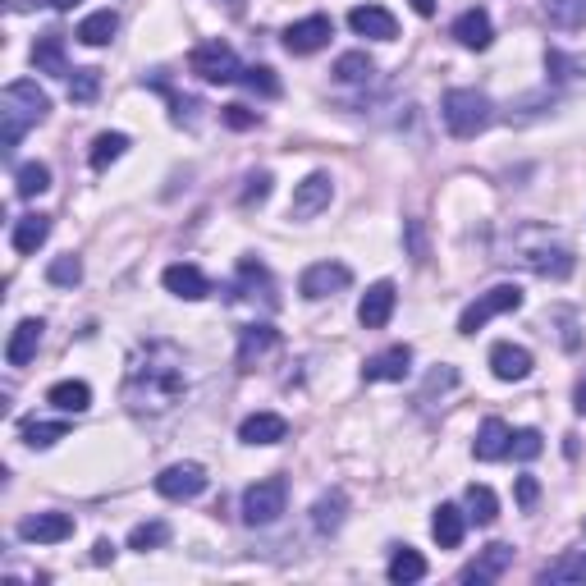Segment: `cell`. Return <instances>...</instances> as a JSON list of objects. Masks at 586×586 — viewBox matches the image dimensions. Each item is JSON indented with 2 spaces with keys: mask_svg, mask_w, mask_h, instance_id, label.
Here are the masks:
<instances>
[{
  "mask_svg": "<svg viewBox=\"0 0 586 586\" xmlns=\"http://www.w3.org/2000/svg\"><path fill=\"white\" fill-rule=\"evenodd\" d=\"M188 394L184 348L170 339H147L133 348L129 367H124V403L138 417H161Z\"/></svg>",
  "mask_w": 586,
  "mask_h": 586,
  "instance_id": "cell-1",
  "label": "cell"
},
{
  "mask_svg": "<svg viewBox=\"0 0 586 586\" xmlns=\"http://www.w3.org/2000/svg\"><path fill=\"white\" fill-rule=\"evenodd\" d=\"M46 110H51V97H46L33 78H19V83L5 87L0 92V152L10 156L23 142V133L46 120Z\"/></svg>",
  "mask_w": 586,
  "mask_h": 586,
  "instance_id": "cell-2",
  "label": "cell"
},
{
  "mask_svg": "<svg viewBox=\"0 0 586 586\" xmlns=\"http://www.w3.org/2000/svg\"><path fill=\"white\" fill-rule=\"evenodd\" d=\"M445 124L454 138H477L481 129L490 124V97L486 92H477V87H454V92H445Z\"/></svg>",
  "mask_w": 586,
  "mask_h": 586,
  "instance_id": "cell-3",
  "label": "cell"
},
{
  "mask_svg": "<svg viewBox=\"0 0 586 586\" xmlns=\"http://www.w3.org/2000/svg\"><path fill=\"white\" fill-rule=\"evenodd\" d=\"M518 307H522L518 284H495V289L481 293L477 303L463 307V316H458V335H477L486 321H495V316H504V312H518Z\"/></svg>",
  "mask_w": 586,
  "mask_h": 586,
  "instance_id": "cell-4",
  "label": "cell"
},
{
  "mask_svg": "<svg viewBox=\"0 0 586 586\" xmlns=\"http://www.w3.org/2000/svg\"><path fill=\"white\" fill-rule=\"evenodd\" d=\"M188 69H193L202 83H239L243 78V65L229 42H202L193 51V60H188Z\"/></svg>",
  "mask_w": 586,
  "mask_h": 586,
  "instance_id": "cell-5",
  "label": "cell"
},
{
  "mask_svg": "<svg viewBox=\"0 0 586 586\" xmlns=\"http://www.w3.org/2000/svg\"><path fill=\"white\" fill-rule=\"evenodd\" d=\"M284 500H289V490H284L280 477L257 481V486L243 490V522H248V527H271L284 513Z\"/></svg>",
  "mask_w": 586,
  "mask_h": 586,
  "instance_id": "cell-6",
  "label": "cell"
},
{
  "mask_svg": "<svg viewBox=\"0 0 586 586\" xmlns=\"http://www.w3.org/2000/svg\"><path fill=\"white\" fill-rule=\"evenodd\" d=\"M348 284H353V271H348L344 261H316V266H307L303 280H298V293H303L307 303H321V298H335V293H344Z\"/></svg>",
  "mask_w": 586,
  "mask_h": 586,
  "instance_id": "cell-7",
  "label": "cell"
},
{
  "mask_svg": "<svg viewBox=\"0 0 586 586\" xmlns=\"http://www.w3.org/2000/svg\"><path fill=\"white\" fill-rule=\"evenodd\" d=\"M330 37H335V23H330L326 14H307V19H298V23L284 28V51L289 55H312V51H321Z\"/></svg>",
  "mask_w": 586,
  "mask_h": 586,
  "instance_id": "cell-8",
  "label": "cell"
},
{
  "mask_svg": "<svg viewBox=\"0 0 586 586\" xmlns=\"http://www.w3.org/2000/svg\"><path fill=\"white\" fill-rule=\"evenodd\" d=\"M207 490V472L197 463H174V467H165L161 477H156V495H165V500H197Z\"/></svg>",
  "mask_w": 586,
  "mask_h": 586,
  "instance_id": "cell-9",
  "label": "cell"
},
{
  "mask_svg": "<svg viewBox=\"0 0 586 586\" xmlns=\"http://www.w3.org/2000/svg\"><path fill=\"white\" fill-rule=\"evenodd\" d=\"M522 266H527V271H536V275H545V280H568V275H573V252L564 248V243H536V248H527L522 252Z\"/></svg>",
  "mask_w": 586,
  "mask_h": 586,
  "instance_id": "cell-10",
  "label": "cell"
},
{
  "mask_svg": "<svg viewBox=\"0 0 586 586\" xmlns=\"http://www.w3.org/2000/svg\"><path fill=\"white\" fill-rule=\"evenodd\" d=\"M394 303H399V289H394L390 280H376V284H371V289L362 293V303H358L362 330H385V326H390Z\"/></svg>",
  "mask_w": 586,
  "mask_h": 586,
  "instance_id": "cell-11",
  "label": "cell"
},
{
  "mask_svg": "<svg viewBox=\"0 0 586 586\" xmlns=\"http://www.w3.org/2000/svg\"><path fill=\"white\" fill-rule=\"evenodd\" d=\"M330 197H335V184H330V174H307L303 184L293 188V202H289V216H298V220H307V216H316V211H326L330 207Z\"/></svg>",
  "mask_w": 586,
  "mask_h": 586,
  "instance_id": "cell-12",
  "label": "cell"
},
{
  "mask_svg": "<svg viewBox=\"0 0 586 586\" xmlns=\"http://www.w3.org/2000/svg\"><path fill=\"white\" fill-rule=\"evenodd\" d=\"M19 536L33 545H60L74 536V518L69 513H33L19 522Z\"/></svg>",
  "mask_w": 586,
  "mask_h": 586,
  "instance_id": "cell-13",
  "label": "cell"
},
{
  "mask_svg": "<svg viewBox=\"0 0 586 586\" xmlns=\"http://www.w3.org/2000/svg\"><path fill=\"white\" fill-rule=\"evenodd\" d=\"M509 564H513V545L495 541V545H486V550H481L477 564H467L463 573H458V582H477V586L500 582V577L509 573Z\"/></svg>",
  "mask_w": 586,
  "mask_h": 586,
  "instance_id": "cell-14",
  "label": "cell"
},
{
  "mask_svg": "<svg viewBox=\"0 0 586 586\" xmlns=\"http://www.w3.org/2000/svg\"><path fill=\"white\" fill-rule=\"evenodd\" d=\"M161 284L174 293V298H184V303H197V298H207L211 293V280L197 271L193 261H174V266H165Z\"/></svg>",
  "mask_w": 586,
  "mask_h": 586,
  "instance_id": "cell-15",
  "label": "cell"
},
{
  "mask_svg": "<svg viewBox=\"0 0 586 586\" xmlns=\"http://www.w3.org/2000/svg\"><path fill=\"white\" fill-rule=\"evenodd\" d=\"M348 28H353L358 37H371V42H394V37H399L394 14L380 10V5H358V10H348Z\"/></svg>",
  "mask_w": 586,
  "mask_h": 586,
  "instance_id": "cell-16",
  "label": "cell"
},
{
  "mask_svg": "<svg viewBox=\"0 0 586 586\" xmlns=\"http://www.w3.org/2000/svg\"><path fill=\"white\" fill-rule=\"evenodd\" d=\"M413 371V348L408 344H390L385 353L362 362V380H403Z\"/></svg>",
  "mask_w": 586,
  "mask_h": 586,
  "instance_id": "cell-17",
  "label": "cell"
},
{
  "mask_svg": "<svg viewBox=\"0 0 586 586\" xmlns=\"http://www.w3.org/2000/svg\"><path fill=\"white\" fill-rule=\"evenodd\" d=\"M490 371H495V380H527L532 376V353L504 339V344L490 348Z\"/></svg>",
  "mask_w": 586,
  "mask_h": 586,
  "instance_id": "cell-18",
  "label": "cell"
},
{
  "mask_svg": "<svg viewBox=\"0 0 586 586\" xmlns=\"http://www.w3.org/2000/svg\"><path fill=\"white\" fill-rule=\"evenodd\" d=\"M509 422H500V417H486L477 431V440H472V454L481 458V463H500V458H509Z\"/></svg>",
  "mask_w": 586,
  "mask_h": 586,
  "instance_id": "cell-19",
  "label": "cell"
},
{
  "mask_svg": "<svg viewBox=\"0 0 586 586\" xmlns=\"http://www.w3.org/2000/svg\"><path fill=\"white\" fill-rule=\"evenodd\" d=\"M42 321L37 316H28V321H19L14 326V335H10V344H5V362L10 367H28V362L37 358V344H42Z\"/></svg>",
  "mask_w": 586,
  "mask_h": 586,
  "instance_id": "cell-20",
  "label": "cell"
},
{
  "mask_svg": "<svg viewBox=\"0 0 586 586\" xmlns=\"http://www.w3.org/2000/svg\"><path fill=\"white\" fill-rule=\"evenodd\" d=\"M284 435H289V422H284L280 413H252V417H243V426H239L243 445H280Z\"/></svg>",
  "mask_w": 586,
  "mask_h": 586,
  "instance_id": "cell-21",
  "label": "cell"
},
{
  "mask_svg": "<svg viewBox=\"0 0 586 586\" xmlns=\"http://www.w3.org/2000/svg\"><path fill=\"white\" fill-rule=\"evenodd\" d=\"M454 37H458V46H467V51H486V46L495 42L490 14L486 10H463L454 19Z\"/></svg>",
  "mask_w": 586,
  "mask_h": 586,
  "instance_id": "cell-22",
  "label": "cell"
},
{
  "mask_svg": "<svg viewBox=\"0 0 586 586\" xmlns=\"http://www.w3.org/2000/svg\"><path fill=\"white\" fill-rule=\"evenodd\" d=\"M463 532H467V513L458 504H440L431 518V536L440 550H458L463 545Z\"/></svg>",
  "mask_w": 586,
  "mask_h": 586,
  "instance_id": "cell-23",
  "label": "cell"
},
{
  "mask_svg": "<svg viewBox=\"0 0 586 586\" xmlns=\"http://www.w3.org/2000/svg\"><path fill=\"white\" fill-rule=\"evenodd\" d=\"M275 344H280V330H271V326H248V330L239 335V367L252 371L261 358H266V353H271Z\"/></svg>",
  "mask_w": 586,
  "mask_h": 586,
  "instance_id": "cell-24",
  "label": "cell"
},
{
  "mask_svg": "<svg viewBox=\"0 0 586 586\" xmlns=\"http://www.w3.org/2000/svg\"><path fill=\"white\" fill-rule=\"evenodd\" d=\"M33 69H37V74H69V60H65V33H46V37H37V46H33Z\"/></svg>",
  "mask_w": 586,
  "mask_h": 586,
  "instance_id": "cell-25",
  "label": "cell"
},
{
  "mask_svg": "<svg viewBox=\"0 0 586 586\" xmlns=\"http://www.w3.org/2000/svg\"><path fill=\"white\" fill-rule=\"evenodd\" d=\"M46 403H55L60 413H87L92 408V390H87L83 380H55L51 390H46Z\"/></svg>",
  "mask_w": 586,
  "mask_h": 586,
  "instance_id": "cell-26",
  "label": "cell"
},
{
  "mask_svg": "<svg viewBox=\"0 0 586 586\" xmlns=\"http://www.w3.org/2000/svg\"><path fill=\"white\" fill-rule=\"evenodd\" d=\"M46 239H51V220H46V216H19V220H14V252L33 257Z\"/></svg>",
  "mask_w": 586,
  "mask_h": 586,
  "instance_id": "cell-27",
  "label": "cell"
},
{
  "mask_svg": "<svg viewBox=\"0 0 586 586\" xmlns=\"http://www.w3.org/2000/svg\"><path fill=\"white\" fill-rule=\"evenodd\" d=\"M545 19L559 28V33H577L586 28V0H541Z\"/></svg>",
  "mask_w": 586,
  "mask_h": 586,
  "instance_id": "cell-28",
  "label": "cell"
},
{
  "mask_svg": "<svg viewBox=\"0 0 586 586\" xmlns=\"http://www.w3.org/2000/svg\"><path fill=\"white\" fill-rule=\"evenodd\" d=\"M19 435H23V445L28 449H51L55 440H65L69 435V422H37V417H23Z\"/></svg>",
  "mask_w": 586,
  "mask_h": 586,
  "instance_id": "cell-29",
  "label": "cell"
},
{
  "mask_svg": "<svg viewBox=\"0 0 586 586\" xmlns=\"http://www.w3.org/2000/svg\"><path fill=\"white\" fill-rule=\"evenodd\" d=\"M115 28H120V14L97 10V14H87V19L78 23V42L83 46H106L110 37H115Z\"/></svg>",
  "mask_w": 586,
  "mask_h": 586,
  "instance_id": "cell-30",
  "label": "cell"
},
{
  "mask_svg": "<svg viewBox=\"0 0 586 586\" xmlns=\"http://www.w3.org/2000/svg\"><path fill=\"white\" fill-rule=\"evenodd\" d=\"M344 495H339V490H330V495H321V500H316V509H312V527L321 536H330V532H339V527H344Z\"/></svg>",
  "mask_w": 586,
  "mask_h": 586,
  "instance_id": "cell-31",
  "label": "cell"
},
{
  "mask_svg": "<svg viewBox=\"0 0 586 586\" xmlns=\"http://www.w3.org/2000/svg\"><path fill=\"white\" fill-rule=\"evenodd\" d=\"M129 152V138L124 133H97V142H92V170H110V165L120 161V156Z\"/></svg>",
  "mask_w": 586,
  "mask_h": 586,
  "instance_id": "cell-32",
  "label": "cell"
},
{
  "mask_svg": "<svg viewBox=\"0 0 586 586\" xmlns=\"http://www.w3.org/2000/svg\"><path fill=\"white\" fill-rule=\"evenodd\" d=\"M426 577V559L417 550H394V559H390V582H399V586H408V582H422Z\"/></svg>",
  "mask_w": 586,
  "mask_h": 586,
  "instance_id": "cell-33",
  "label": "cell"
},
{
  "mask_svg": "<svg viewBox=\"0 0 586 586\" xmlns=\"http://www.w3.org/2000/svg\"><path fill=\"white\" fill-rule=\"evenodd\" d=\"M541 582H577L582 586L586 582V550H573V554H564V559H554L541 573Z\"/></svg>",
  "mask_w": 586,
  "mask_h": 586,
  "instance_id": "cell-34",
  "label": "cell"
},
{
  "mask_svg": "<svg viewBox=\"0 0 586 586\" xmlns=\"http://www.w3.org/2000/svg\"><path fill=\"white\" fill-rule=\"evenodd\" d=\"M170 541V522H161V518H152V522H138L129 532V550H138V554H147V550H161V545Z\"/></svg>",
  "mask_w": 586,
  "mask_h": 586,
  "instance_id": "cell-35",
  "label": "cell"
},
{
  "mask_svg": "<svg viewBox=\"0 0 586 586\" xmlns=\"http://www.w3.org/2000/svg\"><path fill=\"white\" fill-rule=\"evenodd\" d=\"M467 518L481 522V527H490V522L500 518V500H495V490L490 486H467Z\"/></svg>",
  "mask_w": 586,
  "mask_h": 586,
  "instance_id": "cell-36",
  "label": "cell"
},
{
  "mask_svg": "<svg viewBox=\"0 0 586 586\" xmlns=\"http://www.w3.org/2000/svg\"><path fill=\"white\" fill-rule=\"evenodd\" d=\"M376 74V65H371V55L367 51H348L335 60V78L339 83H367V78Z\"/></svg>",
  "mask_w": 586,
  "mask_h": 586,
  "instance_id": "cell-37",
  "label": "cell"
},
{
  "mask_svg": "<svg viewBox=\"0 0 586 586\" xmlns=\"http://www.w3.org/2000/svg\"><path fill=\"white\" fill-rule=\"evenodd\" d=\"M14 188H19V197H37L51 188V170H46L42 161H28L19 165V174H14Z\"/></svg>",
  "mask_w": 586,
  "mask_h": 586,
  "instance_id": "cell-38",
  "label": "cell"
},
{
  "mask_svg": "<svg viewBox=\"0 0 586 586\" xmlns=\"http://www.w3.org/2000/svg\"><path fill=\"white\" fill-rule=\"evenodd\" d=\"M248 92H257V97H280V78H275V69L271 65H252V69H243V78H239Z\"/></svg>",
  "mask_w": 586,
  "mask_h": 586,
  "instance_id": "cell-39",
  "label": "cell"
},
{
  "mask_svg": "<svg viewBox=\"0 0 586 586\" xmlns=\"http://www.w3.org/2000/svg\"><path fill=\"white\" fill-rule=\"evenodd\" d=\"M541 449H545V435L536 431V426H527V431H513L509 454L518 458V463H532V458H541Z\"/></svg>",
  "mask_w": 586,
  "mask_h": 586,
  "instance_id": "cell-40",
  "label": "cell"
},
{
  "mask_svg": "<svg viewBox=\"0 0 586 586\" xmlns=\"http://www.w3.org/2000/svg\"><path fill=\"white\" fill-rule=\"evenodd\" d=\"M46 280L51 284H60V289H74L78 280H83V261L69 252V257H55L51 266H46Z\"/></svg>",
  "mask_w": 586,
  "mask_h": 586,
  "instance_id": "cell-41",
  "label": "cell"
},
{
  "mask_svg": "<svg viewBox=\"0 0 586 586\" xmlns=\"http://www.w3.org/2000/svg\"><path fill=\"white\" fill-rule=\"evenodd\" d=\"M97 87H101L97 69H74V78H69V101H92Z\"/></svg>",
  "mask_w": 586,
  "mask_h": 586,
  "instance_id": "cell-42",
  "label": "cell"
},
{
  "mask_svg": "<svg viewBox=\"0 0 586 586\" xmlns=\"http://www.w3.org/2000/svg\"><path fill=\"white\" fill-rule=\"evenodd\" d=\"M220 120L229 124V129H257V110H248V106H225L220 110Z\"/></svg>",
  "mask_w": 586,
  "mask_h": 586,
  "instance_id": "cell-43",
  "label": "cell"
},
{
  "mask_svg": "<svg viewBox=\"0 0 586 586\" xmlns=\"http://www.w3.org/2000/svg\"><path fill=\"white\" fill-rule=\"evenodd\" d=\"M266 193H271V174H248V188H243V207H252V202H266Z\"/></svg>",
  "mask_w": 586,
  "mask_h": 586,
  "instance_id": "cell-44",
  "label": "cell"
},
{
  "mask_svg": "<svg viewBox=\"0 0 586 586\" xmlns=\"http://www.w3.org/2000/svg\"><path fill=\"white\" fill-rule=\"evenodd\" d=\"M536 500H541V486H536V477H518V504H522V509H532Z\"/></svg>",
  "mask_w": 586,
  "mask_h": 586,
  "instance_id": "cell-45",
  "label": "cell"
},
{
  "mask_svg": "<svg viewBox=\"0 0 586 586\" xmlns=\"http://www.w3.org/2000/svg\"><path fill=\"white\" fill-rule=\"evenodd\" d=\"M408 243H413V257H417V261H426V248H422V225H417V220L408 225Z\"/></svg>",
  "mask_w": 586,
  "mask_h": 586,
  "instance_id": "cell-46",
  "label": "cell"
},
{
  "mask_svg": "<svg viewBox=\"0 0 586 586\" xmlns=\"http://www.w3.org/2000/svg\"><path fill=\"white\" fill-rule=\"evenodd\" d=\"M110 559H115V545H110V541L92 545V564H110Z\"/></svg>",
  "mask_w": 586,
  "mask_h": 586,
  "instance_id": "cell-47",
  "label": "cell"
},
{
  "mask_svg": "<svg viewBox=\"0 0 586 586\" xmlns=\"http://www.w3.org/2000/svg\"><path fill=\"white\" fill-rule=\"evenodd\" d=\"M573 408H577V413H582V417H586V376H582V380H577V394H573Z\"/></svg>",
  "mask_w": 586,
  "mask_h": 586,
  "instance_id": "cell-48",
  "label": "cell"
},
{
  "mask_svg": "<svg viewBox=\"0 0 586 586\" xmlns=\"http://www.w3.org/2000/svg\"><path fill=\"white\" fill-rule=\"evenodd\" d=\"M413 10L422 14V19H431V14H435V0H413Z\"/></svg>",
  "mask_w": 586,
  "mask_h": 586,
  "instance_id": "cell-49",
  "label": "cell"
},
{
  "mask_svg": "<svg viewBox=\"0 0 586 586\" xmlns=\"http://www.w3.org/2000/svg\"><path fill=\"white\" fill-rule=\"evenodd\" d=\"M51 5H55V10H74L78 0H51Z\"/></svg>",
  "mask_w": 586,
  "mask_h": 586,
  "instance_id": "cell-50",
  "label": "cell"
}]
</instances>
